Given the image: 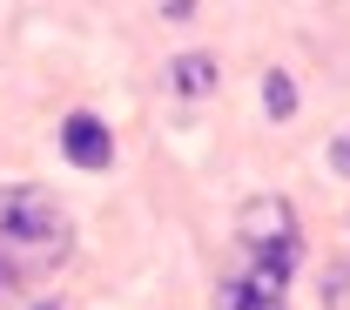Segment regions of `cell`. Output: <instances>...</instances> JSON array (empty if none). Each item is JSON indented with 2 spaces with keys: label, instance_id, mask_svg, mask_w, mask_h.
<instances>
[{
  "label": "cell",
  "instance_id": "cell-1",
  "mask_svg": "<svg viewBox=\"0 0 350 310\" xmlns=\"http://www.w3.org/2000/svg\"><path fill=\"white\" fill-rule=\"evenodd\" d=\"M68 257V216L47 189H0V290Z\"/></svg>",
  "mask_w": 350,
  "mask_h": 310
},
{
  "label": "cell",
  "instance_id": "cell-2",
  "mask_svg": "<svg viewBox=\"0 0 350 310\" xmlns=\"http://www.w3.org/2000/svg\"><path fill=\"white\" fill-rule=\"evenodd\" d=\"M236 236H243V250H250L256 263H276V270H297V263H304L297 209H290L283 196H256V203H243V216H236Z\"/></svg>",
  "mask_w": 350,
  "mask_h": 310
},
{
  "label": "cell",
  "instance_id": "cell-3",
  "mask_svg": "<svg viewBox=\"0 0 350 310\" xmlns=\"http://www.w3.org/2000/svg\"><path fill=\"white\" fill-rule=\"evenodd\" d=\"M283 283H290V270L250 257V270L229 276V283L216 290V310H283Z\"/></svg>",
  "mask_w": 350,
  "mask_h": 310
},
{
  "label": "cell",
  "instance_id": "cell-4",
  "mask_svg": "<svg viewBox=\"0 0 350 310\" xmlns=\"http://www.w3.org/2000/svg\"><path fill=\"white\" fill-rule=\"evenodd\" d=\"M61 148H68L75 169H108V162H115V142H108V129H101L94 115H68V122H61Z\"/></svg>",
  "mask_w": 350,
  "mask_h": 310
},
{
  "label": "cell",
  "instance_id": "cell-5",
  "mask_svg": "<svg viewBox=\"0 0 350 310\" xmlns=\"http://www.w3.org/2000/svg\"><path fill=\"white\" fill-rule=\"evenodd\" d=\"M169 75H175L182 94H209V88H216V61H209V54H182Z\"/></svg>",
  "mask_w": 350,
  "mask_h": 310
},
{
  "label": "cell",
  "instance_id": "cell-6",
  "mask_svg": "<svg viewBox=\"0 0 350 310\" xmlns=\"http://www.w3.org/2000/svg\"><path fill=\"white\" fill-rule=\"evenodd\" d=\"M262 108H269L276 122L297 115V81H290V75H269V81H262Z\"/></svg>",
  "mask_w": 350,
  "mask_h": 310
},
{
  "label": "cell",
  "instance_id": "cell-7",
  "mask_svg": "<svg viewBox=\"0 0 350 310\" xmlns=\"http://www.w3.org/2000/svg\"><path fill=\"white\" fill-rule=\"evenodd\" d=\"M323 310H350V263L330 270V283H323Z\"/></svg>",
  "mask_w": 350,
  "mask_h": 310
},
{
  "label": "cell",
  "instance_id": "cell-8",
  "mask_svg": "<svg viewBox=\"0 0 350 310\" xmlns=\"http://www.w3.org/2000/svg\"><path fill=\"white\" fill-rule=\"evenodd\" d=\"M330 169L350 182V135H344V142H330Z\"/></svg>",
  "mask_w": 350,
  "mask_h": 310
}]
</instances>
